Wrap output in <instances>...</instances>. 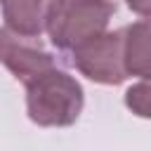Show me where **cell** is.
I'll list each match as a JSON object with an SVG mask.
<instances>
[{"label": "cell", "instance_id": "8", "mask_svg": "<svg viewBox=\"0 0 151 151\" xmlns=\"http://www.w3.org/2000/svg\"><path fill=\"white\" fill-rule=\"evenodd\" d=\"M127 5H130V9L137 12L142 19L149 17V5H151V0H127Z\"/></svg>", "mask_w": 151, "mask_h": 151}, {"label": "cell", "instance_id": "3", "mask_svg": "<svg viewBox=\"0 0 151 151\" xmlns=\"http://www.w3.org/2000/svg\"><path fill=\"white\" fill-rule=\"evenodd\" d=\"M123 40L125 31H104L76 50L73 54V66L90 80L101 83V85H118L127 78L125 71V57H123Z\"/></svg>", "mask_w": 151, "mask_h": 151}, {"label": "cell", "instance_id": "1", "mask_svg": "<svg viewBox=\"0 0 151 151\" xmlns=\"http://www.w3.org/2000/svg\"><path fill=\"white\" fill-rule=\"evenodd\" d=\"M28 118L40 127H68L83 111V87L61 68H47L24 83Z\"/></svg>", "mask_w": 151, "mask_h": 151}, {"label": "cell", "instance_id": "4", "mask_svg": "<svg viewBox=\"0 0 151 151\" xmlns=\"http://www.w3.org/2000/svg\"><path fill=\"white\" fill-rule=\"evenodd\" d=\"M0 61L21 83H26L28 78H33L38 73L57 66L54 64V57L50 52H45L31 38L14 35L7 28L0 31Z\"/></svg>", "mask_w": 151, "mask_h": 151}, {"label": "cell", "instance_id": "2", "mask_svg": "<svg viewBox=\"0 0 151 151\" xmlns=\"http://www.w3.org/2000/svg\"><path fill=\"white\" fill-rule=\"evenodd\" d=\"M113 14V0H57L45 31L54 47L71 52L85 40L104 33Z\"/></svg>", "mask_w": 151, "mask_h": 151}, {"label": "cell", "instance_id": "6", "mask_svg": "<svg viewBox=\"0 0 151 151\" xmlns=\"http://www.w3.org/2000/svg\"><path fill=\"white\" fill-rule=\"evenodd\" d=\"M125 40H123V57H125V71L127 76H139L142 80L149 78L151 64H149V24L146 19L125 26Z\"/></svg>", "mask_w": 151, "mask_h": 151}, {"label": "cell", "instance_id": "5", "mask_svg": "<svg viewBox=\"0 0 151 151\" xmlns=\"http://www.w3.org/2000/svg\"><path fill=\"white\" fill-rule=\"evenodd\" d=\"M57 0H2V17L9 33L21 38H40Z\"/></svg>", "mask_w": 151, "mask_h": 151}, {"label": "cell", "instance_id": "7", "mask_svg": "<svg viewBox=\"0 0 151 151\" xmlns=\"http://www.w3.org/2000/svg\"><path fill=\"white\" fill-rule=\"evenodd\" d=\"M125 104L132 109V113L142 116V118H149L151 113V90H149V83L142 80L139 85L130 87L127 94H125Z\"/></svg>", "mask_w": 151, "mask_h": 151}]
</instances>
